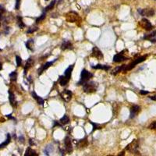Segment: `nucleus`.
Instances as JSON below:
<instances>
[{"mask_svg": "<svg viewBox=\"0 0 156 156\" xmlns=\"http://www.w3.org/2000/svg\"><path fill=\"white\" fill-rule=\"evenodd\" d=\"M98 87V84L97 82L95 81H87L83 85V90L85 93L87 94H91L95 93Z\"/></svg>", "mask_w": 156, "mask_h": 156, "instance_id": "obj_1", "label": "nucleus"}, {"mask_svg": "<svg viewBox=\"0 0 156 156\" xmlns=\"http://www.w3.org/2000/svg\"><path fill=\"white\" fill-rule=\"evenodd\" d=\"M93 77V74L87 70L84 69L81 73V80L77 83V85H84L86 82H87L91 78Z\"/></svg>", "mask_w": 156, "mask_h": 156, "instance_id": "obj_2", "label": "nucleus"}, {"mask_svg": "<svg viewBox=\"0 0 156 156\" xmlns=\"http://www.w3.org/2000/svg\"><path fill=\"white\" fill-rule=\"evenodd\" d=\"M139 144H138V141L137 140H134L131 143L129 144L128 145L126 146V150L129 151L130 152L132 153H137V148H138Z\"/></svg>", "mask_w": 156, "mask_h": 156, "instance_id": "obj_3", "label": "nucleus"}, {"mask_svg": "<svg viewBox=\"0 0 156 156\" xmlns=\"http://www.w3.org/2000/svg\"><path fill=\"white\" fill-rule=\"evenodd\" d=\"M66 20L70 23H75L80 20V17H79V15L75 12H70L69 13L66 14Z\"/></svg>", "mask_w": 156, "mask_h": 156, "instance_id": "obj_4", "label": "nucleus"}, {"mask_svg": "<svg viewBox=\"0 0 156 156\" xmlns=\"http://www.w3.org/2000/svg\"><path fill=\"white\" fill-rule=\"evenodd\" d=\"M137 12L141 14V16H153L155 15V10L153 9H144V10H141V9H139L137 10Z\"/></svg>", "mask_w": 156, "mask_h": 156, "instance_id": "obj_5", "label": "nucleus"}, {"mask_svg": "<svg viewBox=\"0 0 156 156\" xmlns=\"http://www.w3.org/2000/svg\"><path fill=\"white\" fill-rule=\"evenodd\" d=\"M64 144L66 147V151L67 153L70 154L73 151V145H72V141L71 139L70 138L69 136H66L64 139Z\"/></svg>", "mask_w": 156, "mask_h": 156, "instance_id": "obj_6", "label": "nucleus"}, {"mask_svg": "<svg viewBox=\"0 0 156 156\" xmlns=\"http://www.w3.org/2000/svg\"><path fill=\"white\" fill-rule=\"evenodd\" d=\"M91 56H93V57H95L98 59H103V53L98 47L95 46V47L92 48Z\"/></svg>", "mask_w": 156, "mask_h": 156, "instance_id": "obj_7", "label": "nucleus"}, {"mask_svg": "<svg viewBox=\"0 0 156 156\" xmlns=\"http://www.w3.org/2000/svg\"><path fill=\"white\" fill-rule=\"evenodd\" d=\"M140 25L144 29H145L146 30H151L153 28V25L150 23L148 20H147L145 18L142 19L140 22Z\"/></svg>", "mask_w": 156, "mask_h": 156, "instance_id": "obj_8", "label": "nucleus"}, {"mask_svg": "<svg viewBox=\"0 0 156 156\" xmlns=\"http://www.w3.org/2000/svg\"><path fill=\"white\" fill-rule=\"evenodd\" d=\"M72 96H73V94L69 90H65L61 93V98L63 99L66 102H68V101H70L71 100Z\"/></svg>", "mask_w": 156, "mask_h": 156, "instance_id": "obj_9", "label": "nucleus"}, {"mask_svg": "<svg viewBox=\"0 0 156 156\" xmlns=\"http://www.w3.org/2000/svg\"><path fill=\"white\" fill-rule=\"evenodd\" d=\"M141 111V108L139 106H137V105H134L131 108H130V118L133 119L134 118L136 115Z\"/></svg>", "mask_w": 156, "mask_h": 156, "instance_id": "obj_10", "label": "nucleus"}, {"mask_svg": "<svg viewBox=\"0 0 156 156\" xmlns=\"http://www.w3.org/2000/svg\"><path fill=\"white\" fill-rule=\"evenodd\" d=\"M57 60V59H55V60L54 61H50V62H45V64H43L42 65V66L39 68V70H38V74L39 75H41L42 73H43L45 70H46L48 68H49L51 66H52V65L54 63V62L55 61H56Z\"/></svg>", "mask_w": 156, "mask_h": 156, "instance_id": "obj_11", "label": "nucleus"}, {"mask_svg": "<svg viewBox=\"0 0 156 156\" xmlns=\"http://www.w3.org/2000/svg\"><path fill=\"white\" fill-rule=\"evenodd\" d=\"M126 59H127V58L125 57V56L123 55V52L116 54V55H114V57H113V61H114L115 62H121L123 61L126 60Z\"/></svg>", "mask_w": 156, "mask_h": 156, "instance_id": "obj_12", "label": "nucleus"}, {"mask_svg": "<svg viewBox=\"0 0 156 156\" xmlns=\"http://www.w3.org/2000/svg\"><path fill=\"white\" fill-rule=\"evenodd\" d=\"M73 49V45L70 41H64L62 42V44L61 45V49L62 50H72Z\"/></svg>", "mask_w": 156, "mask_h": 156, "instance_id": "obj_13", "label": "nucleus"}, {"mask_svg": "<svg viewBox=\"0 0 156 156\" xmlns=\"http://www.w3.org/2000/svg\"><path fill=\"white\" fill-rule=\"evenodd\" d=\"M73 67H74V65H70V66H69V67H68L67 69L66 70V71H65V73H64V76L69 81L70 80V78H71L72 71L73 70Z\"/></svg>", "mask_w": 156, "mask_h": 156, "instance_id": "obj_14", "label": "nucleus"}, {"mask_svg": "<svg viewBox=\"0 0 156 156\" xmlns=\"http://www.w3.org/2000/svg\"><path fill=\"white\" fill-rule=\"evenodd\" d=\"M155 36H156V31L155 30H153L152 33H151L150 35H147L146 36H144V39L151 41L152 43H155V41H156Z\"/></svg>", "mask_w": 156, "mask_h": 156, "instance_id": "obj_15", "label": "nucleus"}, {"mask_svg": "<svg viewBox=\"0 0 156 156\" xmlns=\"http://www.w3.org/2000/svg\"><path fill=\"white\" fill-rule=\"evenodd\" d=\"M9 99L11 106L13 107H16V101L15 98V95H14L13 92L11 91V90L9 91Z\"/></svg>", "mask_w": 156, "mask_h": 156, "instance_id": "obj_16", "label": "nucleus"}, {"mask_svg": "<svg viewBox=\"0 0 156 156\" xmlns=\"http://www.w3.org/2000/svg\"><path fill=\"white\" fill-rule=\"evenodd\" d=\"M76 145L81 148H84V147H87L88 145V141H87V139L86 137H84V139H82L81 141H78L77 143H76Z\"/></svg>", "mask_w": 156, "mask_h": 156, "instance_id": "obj_17", "label": "nucleus"}, {"mask_svg": "<svg viewBox=\"0 0 156 156\" xmlns=\"http://www.w3.org/2000/svg\"><path fill=\"white\" fill-rule=\"evenodd\" d=\"M91 68L95 70H106V71H108V70L110 69V66H107V65L98 64V65H96V66H92Z\"/></svg>", "mask_w": 156, "mask_h": 156, "instance_id": "obj_18", "label": "nucleus"}, {"mask_svg": "<svg viewBox=\"0 0 156 156\" xmlns=\"http://www.w3.org/2000/svg\"><path fill=\"white\" fill-rule=\"evenodd\" d=\"M32 63H33V59L32 58H29L27 59V61L26 62V64H25V67H24V75H26L27 74V70L30 69V68L32 66Z\"/></svg>", "mask_w": 156, "mask_h": 156, "instance_id": "obj_19", "label": "nucleus"}, {"mask_svg": "<svg viewBox=\"0 0 156 156\" xmlns=\"http://www.w3.org/2000/svg\"><path fill=\"white\" fill-rule=\"evenodd\" d=\"M24 156H38V155L35 150L31 149L30 147H27L26 151H25Z\"/></svg>", "mask_w": 156, "mask_h": 156, "instance_id": "obj_20", "label": "nucleus"}, {"mask_svg": "<svg viewBox=\"0 0 156 156\" xmlns=\"http://www.w3.org/2000/svg\"><path fill=\"white\" fill-rule=\"evenodd\" d=\"M32 96H33V98H35L37 101H38V103L39 105H41V106H43L44 103H45V100H44L43 98H41V97H39L38 95H37V94L35 91L32 92Z\"/></svg>", "mask_w": 156, "mask_h": 156, "instance_id": "obj_21", "label": "nucleus"}, {"mask_svg": "<svg viewBox=\"0 0 156 156\" xmlns=\"http://www.w3.org/2000/svg\"><path fill=\"white\" fill-rule=\"evenodd\" d=\"M7 138H6V140H5L3 143H2L1 144H0V149L1 148H3V147H6L8 144H9L10 143V141H11V136L10 134H7Z\"/></svg>", "mask_w": 156, "mask_h": 156, "instance_id": "obj_22", "label": "nucleus"}, {"mask_svg": "<svg viewBox=\"0 0 156 156\" xmlns=\"http://www.w3.org/2000/svg\"><path fill=\"white\" fill-rule=\"evenodd\" d=\"M68 82L69 81L67 80V79L65 77L64 75L63 76H59V84L61 85V86H66V85L68 84Z\"/></svg>", "mask_w": 156, "mask_h": 156, "instance_id": "obj_23", "label": "nucleus"}, {"mask_svg": "<svg viewBox=\"0 0 156 156\" xmlns=\"http://www.w3.org/2000/svg\"><path fill=\"white\" fill-rule=\"evenodd\" d=\"M59 123H60L62 125H66V124H68L70 123V118L68 117V116L66 115H64L60 119V120H59Z\"/></svg>", "mask_w": 156, "mask_h": 156, "instance_id": "obj_24", "label": "nucleus"}, {"mask_svg": "<svg viewBox=\"0 0 156 156\" xmlns=\"http://www.w3.org/2000/svg\"><path fill=\"white\" fill-rule=\"evenodd\" d=\"M55 3H56V0H52V1L51 2V3L45 8V12L44 13H46V12H48V11L52 10L54 8V6H55Z\"/></svg>", "mask_w": 156, "mask_h": 156, "instance_id": "obj_25", "label": "nucleus"}, {"mask_svg": "<svg viewBox=\"0 0 156 156\" xmlns=\"http://www.w3.org/2000/svg\"><path fill=\"white\" fill-rule=\"evenodd\" d=\"M16 19H17V25L20 28H24L25 26H26V25L24 24V22H23V18L20 16H17Z\"/></svg>", "mask_w": 156, "mask_h": 156, "instance_id": "obj_26", "label": "nucleus"}, {"mask_svg": "<svg viewBox=\"0 0 156 156\" xmlns=\"http://www.w3.org/2000/svg\"><path fill=\"white\" fill-rule=\"evenodd\" d=\"M25 45H26V47L28 49H30V50H32L33 51V46H34V41L32 40V39H30V40H28L26 43H25Z\"/></svg>", "mask_w": 156, "mask_h": 156, "instance_id": "obj_27", "label": "nucleus"}, {"mask_svg": "<svg viewBox=\"0 0 156 156\" xmlns=\"http://www.w3.org/2000/svg\"><path fill=\"white\" fill-rule=\"evenodd\" d=\"M52 150H53V147L52 145H49V146H47L46 147V148L45 149V155H49L51 153H52Z\"/></svg>", "mask_w": 156, "mask_h": 156, "instance_id": "obj_28", "label": "nucleus"}, {"mask_svg": "<svg viewBox=\"0 0 156 156\" xmlns=\"http://www.w3.org/2000/svg\"><path fill=\"white\" fill-rule=\"evenodd\" d=\"M10 77L11 79V81H16V78H17V73H16V71H13L10 74Z\"/></svg>", "mask_w": 156, "mask_h": 156, "instance_id": "obj_29", "label": "nucleus"}, {"mask_svg": "<svg viewBox=\"0 0 156 156\" xmlns=\"http://www.w3.org/2000/svg\"><path fill=\"white\" fill-rule=\"evenodd\" d=\"M45 17H46V13H43L40 16H39L38 18H37V19H36V24H38V23L41 22L42 20H45Z\"/></svg>", "mask_w": 156, "mask_h": 156, "instance_id": "obj_30", "label": "nucleus"}, {"mask_svg": "<svg viewBox=\"0 0 156 156\" xmlns=\"http://www.w3.org/2000/svg\"><path fill=\"white\" fill-rule=\"evenodd\" d=\"M92 124V126H93V130H92V132L94 131H95L96 130H98V129H101V126H100V125H98L97 123H93V122H90Z\"/></svg>", "mask_w": 156, "mask_h": 156, "instance_id": "obj_31", "label": "nucleus"}, {"mask_svg": "<svg viewBox=\"0 0 156 156\" xmlns=\"http://www.w3.org/2000/svg\"><path fill=\"white\" fill-rule=\"evenodd\" d=\"M16 66H20L22 64V59L20 56L16 55Z\"/></svg>", "mask_w": 156, "mask_h": 156, "instance_id": "obj_32", "label": "nucleus"}, {"mask_svg": "<svg viewBox=\"0 0 156 156\" xmlns=\"http://www.w3.org/2000/svg\"><path fill=\"white\" fill-rule=\"evenodd\" d=\"M149 129H151V130H155L156 128V122L155 121H153L151 124H150V126H148Z\"/></svg>", "mask_w": 156, "mask_h": 156, "instance_id": "obj_33", "label": "nucleus"}, {"mask_svg": "<svg viewBox=\"0 0 156 156\" xmlns=\"http://www.w3.org/2000/svg\"><path fill=\"white\" fill-rule=\"evenodd\" d=\"M20 1L21 0H16V5H15L16 10L20 9Z\"/></svg>", "mask_w": 156, "mask_h": 156, "instance_id": "obj_34", "label": "nucleus"}, {"mask_svg": "<svg viewBox=\"0 0 156 156\" xmlns=\"http://www.w3.org/2000/svg\"><path fill=\"white\" fill-rule=\"evenodd\" d=\"M5 12V8L2 6V5H0V16H2V15H3V13Z\"/></svg>", "mask_w": 156, "mask_h": 156, "instance_id": "obj_35", "label": "nucleus"}, {"mask_svg": "<svg viewBox=\"0 0 156 156\" xmlns=\"http://www.w3.org/2000/svg\"><path fill=\"white\" fill-rule=\"evenodd\" d=\"M62 125L59 123V121H54V124H53V127H55V126H62Z\"/></svg>", "mask_w": 156, "mask_h": 156, "instance_id": "obj_36", "label": "nucleus"}, {"mask_svg": "<svg viewBox=\"0 0 156 156\" xmlns=\"http://www.w3.org/2000/svg\"><path fill=\"white\" fill-rule=\"evenodd\" d=\"M38 29V27H34V29H30V30H27V33H28V34L34 33V32H35V31H36Z\"/></svg>", "mask_w": 156, "mask_h": 156, "instance_id": "obj_37", "label": "nucleus"}, {"mask_svg": "<svg viewBox=\"0 0 156 156\" xmlns=\"http://www.w3.org/2000/svg\"><path fill=\"white\" fill-rule=\"evenodd\" d=\"M140 93H141V95H147V94H149V91H147L141 90V91H140Z\"/></svg>", "mask_w": 156, "mask_h": 156, "instance_id": "obj_38", "label": "nucleus"}, {"mask_svg": "<svg viewBox=\"0 0 156 156\" xmlns=\"http://www.w3.org/2000/svg\"><path fill=\"white\" fill-rule=\"evenodd\" d=\"M117 156H125V150H123V151H120V152L118 154Z\"/></svg>", "mask_w": 156, "mask_h": 156, "instance_id": "obj_39", "label": "nucleus"}, {"mask_svg": "<svg viewBox=\"0 0 156 156\" xmlns=\"http://www.w3.org/2000/svg\"><path fill=\"white\" fill-rule=\"evenodd\" d=\"M6 116H7L8 118L10 119V120H15V118H14V117H13V116H11V115H7Z\"/></svg>", "mask_w": 156, "mask_h": 156, "instance_id": "obj_40", "label": "nucleus"}, {"mask_svg": "<svg viewBox=\"0 0 156 156\" xmlns=\"http://www.w3.org/2000/svg\"><path fill=\"white\" fill-rule=\"evenodd\" d=\"M29 143H30V145H33V144H34L33 139H30V140H29Z\"/></svg>", "mask_w": 156, "mask_h": 156, "instance_id": "obj_41", "label": "nucleus"}, {"mask_svg": "<svg viewBox=\"0 0 156 156\" xmlns=\"http://www.w3.org/2000/svg\"><path fill=\"white\" fill-rule=\"evenodd\" d=\"M19 140H20V141L21 143H24V137H19Z\"/></svg>", "mask_w": 156, "mask_h": 156, "instance_id": "obj_42", "label": "nucleus"}, {"mask_svg": "<svg viewBox=\"0 0 156 156\" xmlns=\"http://www.w3.org/2000/svg\"><path fill=\"white\" fill-rule=\"evenodd\" d=\"M151 99V100L153 101H156V98H155V96H151V97H149Z\"/></svg>", "mask_w": 156, "mask_h": 156, "instance_id": "obj_43", "label": "nucleus"}, {"mask_svg": "<svg viewBox=\"0 0 156 156\" xmlns=\"http://www.w3.org/2000/svg\"><path fill=\"white\" fill-rule=\"evenodd\" d=\"M2 63L0 62V70H2Z\"/></svg>", "mask_w": 156, "mask_h": 156, "instance_id": "obj_44", "label": "nucleus"}, {"mask_svg": "<svg viewBox=\"0 0 156 156\" xmlns=\"http://www.w3.org/2000/svg\"><path fill=\"white\" fill-rule=\"evenodd\" d=\"M107 156H113V155H107Z\"/></svg>", "mask_w": 156, "mask_h": 156, "instance_id": "obj_45", "label": "nucleus"}, {"mask_svg": "<svg viewBox=\"0 0 156 156\" xmlns=\"http://www.w3.org/2000/svg\"><path fill=\"white\" fill-rule=\"evenodd\" d=\"M45 1H48V0H45Z\"/></svg>", "mask_w": 156, "mask_h": 156, "instance_id": "obj_46", "label": "nucleus"}, {"mask_svg": "<svg viewBox=\"0 0 156 156\" xmlns=\"http://www.w3.org/2000/svg\"><path fill=\"white\" fill-rule=\"evenodd\" d=\"M0 25H1V23H0Z\"/></svg>", "mask_w": 156, "mask_h": 156, "instance_id": "obj_47", "label": "nucleus"}]
</instances>
